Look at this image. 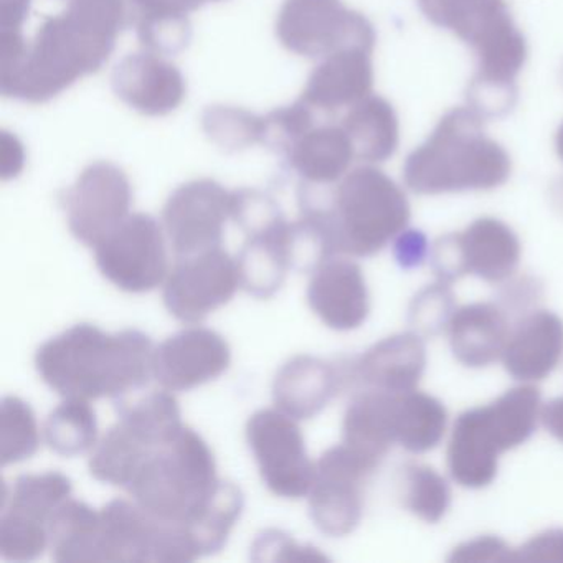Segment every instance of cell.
<instances>
[{
  "instance_id": "obj_1",
  "label": "cell",
  "mask_w": 563,
  "mask_h": 563,
  "mask_svg": "<svg viewBox=\"0 0 563 563\" xmlns=\"http://www.w3.org/2000/svg\"><path fill=\"white\" fill-rule=\"evenodd\" d=\"M128 0H70L45 19L24 54L0 65L5 98L47 103L87 75L103 68L130 19Z\"/></svg>"
},
{
  "instance_id": "obj_2",
  "label": "cell",
  "mask_w": 563,
  "mask_h": 563,
  "mask_svg": "<svg viewBox=\"0 0 563 563\" xmlns=\"http://www.w3.org/2000/svg\"><path fill=\"white\" fill-rule=\"evenodd\" d=\"M153 341L137 329L107 334L77 324L41 345L35 367L42 380L64 398H120L153 374Z\"/></svg>"
},
{
  "instance_id": "obj_3",
  "label": "cell",
  "mask_w": 563,
  "mask_h": 563,
  "mask_svg": "<svg viewBox=\"0 0 563 563\" xmlns=\"http://www.w3.org/2000/svg\"><path fill=\"white\" fill-rule=\"evenodd\" d=\"M473 108L448 111L427 141L405 161L404 179L420 196L493 190L510 176L509 154L484 133Z\"/></svg>"
},
{
  "instance_id": "obj_4",
  "label": "cell",
  "mask_w": 563,
  "mask_h": 563,
  "mask_svg": "<svg viewBox=\"0 0 563 563\" xmlns=\"http://www.w3.org/2000/svg\"><path fill=\"white\" fill-rule=\"evenodd\" d=\"M321 210L335 255L371 256L400 235L410 220V203L397 183L377 167L362 166L342 177Z\"/></svg>"
},
{
  "instance_id": "obj_5",
  "label": "cell",
  "mask_w": 563,
  "mask_h": 563,
  "mask_svg": "<svg viewBox=\"0 0 563 563\" xmlns=\"http://www.w3.org/2000/svg\"><path fill=\"white\" fill-rule=\"evenodd\" d=\"M219 483L209 444L192 428L184 427L176 440L150 454L128 490L154 519L189 526Z\"/></svg>"
},
{
  "instance_id": "obj_6",
  "label": "cell",
  "mask_w": 563,
  "mask_h": 563,
  "mask_svg": "<svg viewBox=\"0 0 563 563\" xmlns=\"http://www.w3.org/2000/svg\"><path fill=\"white\" fill-rule=\"evenodd\" d=\"M279 44L306 58H324L345 47L374 51V25L342 0H285L276 19Z\"/></svg>"
},
{
  "instance_id": "obj_7",
  "label": "cell",
  "mask_w": 563,
  "mask_h": 563,
  "mask_svg": "<svg viewBox=\"0 0 563 563\" xmlns=\"http://www.w3.org/2000/svg\"><path fill=\"white\" fill-rule=\"evenodd\" d=\"M378 464L345 443L322 454L309 490V514L321 532L344 537L358 526L364 486Z\"/></svg>"
},
{
  "instance_id": "obj_8",
  "label": "cell",
  "mask_w": 563,
  "mask_h": 563,
  "mask_svg": "<svg viewBox=\"0 0 563 563\" xmlns=\"http://www.w3.org/2000/svg\"><path fill=\"white\" fill-rule=\"evenodd\" d=\"M101 275L128 292H147L169 275L163 227L146 213H131L95 246Z\"/></svg>"
},
{
  "instance_id": "obj_9",
  "label": "cell",
  "mask_w": 563,
  "mask_h": 563,
  "mask_svg": "<svg viewBox=\"0 0 563 563\" xmlns=\"http://www.w3.org/2000/svg\"><path fill=\"white\" fill-rule=\"evenodd\" d=\"M246 441L263 483L276 496L299 499L311 490L316 464L306 453L305 437L295 418L283 411L260 410L246 423Z\"/></svg>"
},
{
  "instance_id": "obj_10",
  "label": "cell",
  "mask_w": 563,
  "mask_h": 563,
  "mask_svg": "<svg viewBox=\"0 0 563 563\" xmlns=\"http://www.w3.org/2000/svg\"><path fill=\"white\" fill-rule=\"evenodd\" d=\"M60 200L71 235L95 249L131 216L133 189L120 166L98 161L85 167Z\"/></svg>"
},
{
  "instance_id": "obj_11",
  "label": "cell",
  "mask_w": 563,
  "mask_h": 563,
  "mask_svg": "<svg viewBox=\"0 0 563 563\" xmlns=\"http://www.w3.org/2000/svg\"><path fill=\"white\" fill-rule=\"evenodd\" d=\"M233 192L212 179L177 187L163 209L167 239L177 256L197 255L222 246L223 229L232 219Z\"/></svg>"
},
{
  "instance_id": "obj_12",
  "label": "cell",
  "mask_w": 563,
  "mask_h": 563,
  "mask_svg": "<svg viewBox=\"0 0 563 563\" xmlns=\"http://www.w3.org/2000/svg\"><path fill=\"white\" fill-rule=\"evenodd\" d=\"M240 286L236 260L225 250L180 256L164 286L167 311L183 322H199L225 306Z\"/></svg>"
},
{
  "instance_id": "obj_13",
  "label": "cell",
  "mask_w": 563,
  "mask_h": 563,
  "mask_svg": "<svg viewBox=\"0 0 563 563\" xmlns=\"http://www.w3.org/2000/svg\"><path fill=\"white\" fill-rule=\"evenodd\" d=\"M230 362L232 351L222 335L210 329H186L154 351L153 375L167 390H190L216 380Z\"/></svg>"
},
{
  "instance_id": "obj_14",
  "label": "cell",
  "mask_w": 563,
  "mask_h": 563,
  "mask_svg": "<svg viewBox=\"0 0 563 563\" xmlns=\"http://www.w3.org/2000/svg\"><path fill=\"white\" fill-rule=\"evenodd\" d=\"M114 95L144 117L174 113L186 100V78L163 55L143 51L126 55L111 75Z\"/></svg>"
},
{
  "instance_id": "obj_15",
  "label": "cell",
  "mask_w": 563,
  "mask_h": 563,
  "mask_svg": "<svg viewBox=\"0 0 563 563\" xmlns=\"http://www.w3.org/2000/svg\"><path fill=\"white\" fill-rule=\"evenodd\" d=\"M308 302L314 314L334 331L361 328L371 312L361 266L338 255L322 260L309 282Z\"/></svg>"
},
{
  "instance_id": "obj_16",
  "label": "cell",
  "mask_w": 563,
  "mask_h": 563,
  "mask_svg": "<svg viewBox=\"0 0 563 563\" xmlns=\"http://www.w3.org/2000/svg\"><path fill=\"white\" fill-rule=\"evenodd\" d=\"M372 54V48L354 45L321 58V64L309 75L301 100L312 110L334 113L371 97L374 88Z\"/></svg>"
},
{
  "instance_id": "obj_17",
  "label": "cell",
  "mask_w": 563,
  "mask_h": 563,
  "mask_svg": "<svg viewBox=\"0 0 563 563\" xmlns=\"http://www.w3.org/2000/svg\"><path fill=\"white\" fill-rule=\"evenodd\" d=\"M562 354V319L553 312L537 311L510 332L503 354L504 367L519 380H542L552 374Z\"/></svg>"
},
{
  "instance_id": "obj_18",
  "label": "cell",
  "mask_w": 563,
  "mask_h": 563,
  "mask_svg": "<svg viewBox=\"0 0 563 563\" xmlns=\"http://www.w3.org/2000/svg\"><path fill=\"white\" fill-rule=\"evenodd\" d=\"M338 390L339 374L329 362L312 355H296L276 374L273 400L288 417L311 420L324 410Z\"/></svg>"
},
{
  "instance_id": "obj_19",
  "label": "cell",
  "mask_w": 563,
  "mask_h": 563,
  "mask_svg": "<svg viewBox=\"0 0 563 563\" xmlns=\"http://www.w3.org/2000/svg\"><path fill=\"white\" fill-rule=\"evenodd\" d=\"M427 367L423 341L413 332L391 335L368 349L354 367V377L371 390L404 394L415 390Z\"/></svg>"
},
{
  "instance_id": "obj_20",
  "label": "cell",
  "mask_w": 563,
  "mask_h": 563,
  "mask_svg": "<svg viewBox=\"0 0 563 563\" xmlns=\"http://www.w3.org/2000/svg\"><path fill=\"white\" fill-rule=\"evenodd\" d=\"M418 5L428 21L453 32L474 52L517 29L506 0H418Z\"/></svg>"
},
{
  "instance_id": "obj_21",
  "label": "cell",
  "mask_w": 563,
  "mask_h": 563,
  "mask_svg": "<svg viewBox=\"0 0 563 563\" xmlns=\"http://www.w3.org/2000/svg\"><path fill=\"white\" fill-rule=\"evenodd\" d=\"M471 411L481 441L499 456L526 443L542 418L540 394L532 385L512 388L493 404Z\"/></svg>"
},
{
  "instance_id": "obj_22",
  "label": "cell",
  "mask_w": 563,
  "mask_h": 563,
  "mask_svg": "<svg viewBox=\"0 0 563 563\" xmlns=\"http://www.w3.org/2000/svg\"><path fill=\"white\" fill-rule=\"evenodd\" d=\"M448 334L454 357L467 367L479 368L503 357L510 328L496 305L474 302L454 312Z\"/></svg>"
},
{
  "instance_id": "obj_23",
  "label": "cell",
  "mask_w": 563,
  "mask_h": 563,
  "mask_svg": "<svg viewBox=\"0 0 563 563\" xmlns=\"http://www.w3.org/2000/svg\"><path fill=\"white\" fill-rule=\"evenodd\" d=\"M240 286L249 295L268 299L282 288L292 268V230L288 220L246 235L245 245L236 258Z\"/></svg>"
},
{
  "instance_id": "obj_24",
  "label": "cell",
  "mask_w": 563,
  "mask_h": 563,
  "mask_svg": "<svg viewBox=\"0 0 563 563\" xmlns=\"http://www.w3.org/2000/svg\"><path fill=\"white\" fill-rule=\"evenodd\" d=\"M161 522L137 504L114 499L100 510L103 562H154Z\"/></svg>"
},
{
  "instance_id": "obj_25",
  "label": "cell",
  "mask_w": 563,
  "mask_h": 563,
  "mask_svg": "<svg viewBox=\"0 0 563 563\" xmlns=\"http://www.w3.org/2000/svg\"><path fill=\"white\" fill-rule=\"evenodd\" d=\"M354 147L341 124H322L302 134L285 153L286 163L308 186H328L347 174Z\"/></svg>"
},
{
  "instance_id": "obj_26",
  "label": "cell",
  "mask_w": 563,
  "mask_h": 563,
  "mask_svg": "<svg viewBox=\"0 0 563 563\" xmlns=\"http://www.w3.org/2000/svg\"><path fill=\"white\" fill-rule=\"evenodd\" d=\"M460 235L467 273L484 282L509 278L520 262V242L510 227L493 217L474 220Z\"/></svg>"
},
{
  "instance_id": "obj_27",
  "label": "cell",
  "mask_w": 563,
  "mask_h": 563,
  "mask_svg": "<svg viewBox=\"0 0 563 563\" xmlns=\"http://www.w3.org/2000/svg\"><path fill=\"white\" fill-rule=\"evenodd\" d=\"M395 401L397 394L390 391L368 390L358 395L345 411L344 443L380 463L391 444L397 443Z\"/></svg>"
},
{
  "instance_id": "obj_28",
  "label": "cell",
  "mask_w": 563,
  "mask_h": 563,
  "mask_svg": "<svg viewBox=\"0 0 563 563\" xmlns=\"http://www.w3.org/2000/svg\"><path fill=\"white\" fill-rule=\"evenodd\" d=\"M341 126L347 133L355 157L378 164L390 159L400 143V126L394 107L385 98L371 95L349 108Z\"/></svg>"
},
{
  "instance_id": "obj_29",
  "label": "cell",
  "mask_w": 563,
  "mask_h": 563,
  "mask_svg": "<svg viewBox=\"0 0 563 563\" xmlns=\"http://www.w3.org/2000/svg\"><path fill=\"white\" fill-rule=\"evenodd\" d=\"M52 559L60 563L103 562L100 510L68 497L48 520Z\"/></svg>"
},
{
  "instance_id": "obj_30",
  "label": "cell",
  "mask_w": 563,
  "mask_h": 563,
  "mask_svg": "<svg viewBox=\"0 0 563 563\" xmlns=\"http://www.w3.org/2000/svg\"><path fill=\"white\" fill-rule=\"evenodd\" d=\"M117 410L121 423L154 450L166 446L184 430L179 404L167 388L117 398Z\"/></svg>"
},
{
  "instance_id": "obj_31",
  "label": "cell",
  "mask_w": 563,
  "mask_h": 563,
  "mask_svg": "<svg viewBox=\"0 0 563 563\" xmlns=\"http://www.w3.org/2000/svg\"><path fill=\"white\" fill-rule=\"evenodd\" d=\"M446 421V408L431 395L417 390L397 394L395 433L405 450L424 453L437 448L443 440Z\"/></svg>"
},
{
  "instance_id": "obj_32",
  "label": "cell",
  "mask_w": 563,
  "mask_h": 563,
  "mask_svg": "<svg viewBox=\"0 0 563 563\" xmlns=\"http://www.w3.org/2000/svg\"><path fill=\"white\" fill-rule=\"evenodd\" d=\"M71 489V481L58 471L24 474L15 479L2 516L48 529L52 514L70 497Z\"/></svg>"
},
{
  "instance_id": "obj_33",
  "label": "cell",
  "mask_w": 563,
  "mask_h": 563,
  "mask_svg": "<svg viewBox=\"0 0 563 563\" xmlns=\"http://www.w3.org/2000/svg\"><path fill=\"white\" fill-rule=\"evenodd\" d=\"M497 464L499 454L481 441L473 411L461 413L448 444V467L453 479L461 486L481 489L493 483Z\"/></svg>"
},
{
  "instance_id": "obj_34",
  "label": "cell",
  "mask_w": 563,
  "mask_h": 563,
  "mask_svg": "<svg viewBox=\"0 0 563 563\" xmlns=\"http://www.w3.org/2000/svg\"><path fill=\"white\" fill-rule=\"evenodd\" d=\"M153 451L154 448L147 446L133 431L118 421L95 446L88 466L95 479L128 487Z\"/></svg>"
},
{
  "instance_id": "obj_35",
  "label": "cell",
  "mask_w": 563,
  "mask_h": 563,
  "mask_svg": "<svg viewBox=\"0 0 563 563\" xmlns=\"http://www.w3.org/2000/svg\"><path fill=\"white\" fill-rule=\"evenodd\" d=\"M243 507L245 497L240 487L220 479L202 512L186 526L200 556L212 555L223 549L236 520L242 516Z\"/></svg>"
},
{
  "instance_id": "obj_36",
  "label": "cell",
  "mask_w": 563,
  "mask_h": 563,
  "mask_svg": "<svg viewBox=\"0 0 563 563\" xmlns=\"http://www.w3.org/2000/svg\"><path fill=\"white\" fill-rule=\"evenodd\" d=\"M97 415L90 400L65 398L45 423V440L60 456H77L97 444Z\"/></svg>"
},
{
  "instance_id": "obj_37",
  "label": "cell",
  "mask_w": 563,
  "mask_h": 563,
  "mask_svg": "<svg viewBox=\"0 0 563 563\" xmlns=\"http://www.w3.org/2000/svg\"><path fill=\"white\" fill-rule=\"evenodd\" d=\"M202 128L207 137L227 153L262 144L263 118L243 108L213 104L203 111Z\"/></svg>"
},
{
  "instance_id": "obj_38",
  "label": "cell",
  "mask_w": 563,
  "mask_h": 563,
  "mask_svg": "<svg viewBox=\"0 0 563 563\" xmlns=\"http://www.w3.org/2000/svg\"><path fill=\"white\" fill-rule=\"evenodd\" d=\"M41 444L34 411L19 397H5L0 407V463H21Z\"/></svg>"
},
{
  "instance_id": "obj_39",
  "label": "cell",
  "mask_w": 563,
  "mask_h": 563,
  "mask_svg": "<svg viewBox=\"0 0 563 563\" xmlns=\"http://www.w3.org/2000/svg\"><path fill=\"white\" fill-rule=\"evenodd\" d=\"M450 486L433 467L408 464L404 470L405 507L424 522L434 523L450 507Z\"/></svg>"
},
{
  "instance_id": "obj_40",
  "label": "cell",
  "mask_w": 563,
  "mask_h": 563,
  "mask_svg": "<svg viewBox=\"0 0 563 563\" xmlns=\"http://www.w3.org/2000/svg\"><path fill=\"white\" fill-rule=\"evenodd\" d=\"M314 111L299 98L296 103L266 114L263 117L262 144L285 156L302 134L314 128Z\"/></svg>"
},
{
  "instance_id": "obj_41",
  "label": "cell",
  "mask_w": 563,
  "mask_h": 563,
  "mask_svg": "<svg viewBox=\"0 0 563 563\" xmlns=\"http://www.w3.org/2000/svg\"><path fill=\"white\" fill-rule=\"evenodd\" d=\"M456 312V301L448 283H437L421 289L410 306V322L424 335H437L448 329Z\"/></svg>"
},
{
  "instance_id": "obj_42",
  "label": "cell",
  "mask_w": 563,
  "mask_h": 563,
  "mask_svg": "<svg viewBox=\"0 0 563 563\" xmlns=\"http://www.w3.org/2000/svg\"><path fill=\"white\" fill-rule=\"evenodd\" d=\"M133 21L144 51L163 57L186 51L192 38L189 18H136Z\"/></svg>"
},
{
  "instance_id": "obj_43",
  "label": "cell",
  "mask_w": 563,
  "mask_h": 563,
  "mask_svg": "<svg viewBox=\"0 0 563 563\" xmlns=\"http://www.w3.org/2000/svg\"><path fill=\"white\" fill-rule=\"evenodd\" d=\"M255 562H328L314 547H302L282 530L269 529L256 537L252 547Z\"/></svg>"
},
{
  "instance_id": "obj_44",
  "label": "cell",
  "mask_w": 563,
  "mask_h": 563,
  "mask_svg": "<svg viewBox=\"0 0 563 563\" xmlns=\"http://www.w3.org/2000/svg\"><path fill=\"white\" fill-rule=\"evenodd\" d=\"M431 266L440 282L448 283V285L470 275L457 233H451V235H444L437 240L431 250Z\"/></svg>"
},
{
  "instance_id": "obj_45",
  "label": "cell",
  "mask_w": 563,
  "mask_h": 563,
  "mask_svg": "<svg viewBox=\"0 0 563 563\" xmlns=\"http://www.w3.org/2000/svg\"><path fill=\"white\" fill-rule=\"evenodd\" d=\"M450 562H516V550L497 537H479L457 545L450 555Z\"/></svg>"
},
{
  "instance_id": "obj_46",
  "label": "cell",
  "mask_w": 563,
  "mask_h": 563,
  "mask_svg": "<svg viewBox=\"0 0 563 563\" xmlns=\"http://www.w3.org/2000/svg\"><path fill=\"white\" fill-rule=\"evenodd\" d=\"M209 2L219 0H128L131 18H189Z\"/></svg>"
},
{
  "instance_id": "obj_47",
  "label": "cell",
  "mask_w": 563,
  "mask_h": 563,
  "mask_svg": "<svg viewBox=\"0 0 563 563\" xmlns=\"http://www.w3.org/2000/svg\"><path fill=\"white\" fill-rule=\"evenodd\" d=\"M516 562L563 563V529L545 530L516 550Z\"/></svg>"
},
{
  "instance_id": "obj_48",
  "label": "cell",
  "mask_w": 563,
  "mask_h": 563,
  "mask_svg": "<svg viewBox=\"0 0 563 563\" xmlns=\"http://www.w3.org/2000/svg\"><path fill=\"white\" fill-rule=\"evenodd\" d=\"M428 242L427 236L418 230H407L401 232L395 243V258L401 268H415L420 266L427 258Z\"/></svg>"
},
{
  "instance_id": "obj_49",
  "label": "cell",
  "mask_w": 563,
  "mask_h": 563,
  "mask_svg": "<svg viewBox=\"0 0 563 563\" xmlns=\"http://www.w3.org/2000/svg\"><path fill=\"white\" fill-rule=\"evenodd\" d=\"M31 0H0V29L22 31Z\"/></svg>"
},
{
  "instance_id": "obj_50",
  "label": "cell",
  "mask_w": 563,
  "mask_h": 563,
  "mask_svg": "<svg viewBox=\"0 0 563 563\" xmlns=\"http://www.w3.org/2000/svg\"><path fill=\"white\" fill-rule=\"evenodd\" d=\"M9 140V134H2V179L8 180L18 176L24 167V150L15 137Z\"/></svg>"
},
{
  "instance_id": "obj_51",
  "label": "cell",
  "mask_w": 563,
  "mask_h": 563,
  "mask_svg": "<svg viewBox=\"0 0 563 563\" xmlns=\"http://www.w3.org/2000/svg\"><path fill=\"white\" fill-rule=\"evenodd\" d=\"M542 420L550 433L563 441V398H556L542 408Z\"/></svg>"
},
{
  "instance_id": "obj_52",
  "label": "cell",
  "mask_w": 563,
  "mask_h": 563,
  "mask_svg": "<svg viewBox=\"0 0 563 563\" xmlns=\"http://www.w3.org/2000/svg\"><path fill=\"white\" fill-rule=\"evenodd\" d=\"M555 150L556 154H559L560 161L563 163V123L560 124L559 131H556Z\"/></svg>"
}]
</instances>
